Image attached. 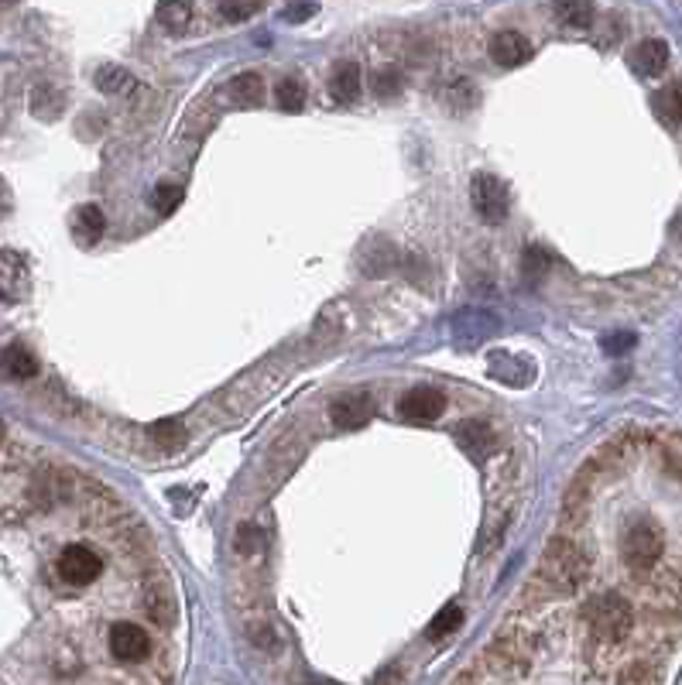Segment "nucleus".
<instances>
[{"label": "nucleus", "instance_id": "1", "mask_svg": "<svg viewBox=\"0 0 682 685\" xmlns=\"http://www.w3.org/2000/svg\"><path fill=\"white\" fill-rule=\"evenodd\" d=\"M583 617H587V627L593 638L604 644H621L631 631H635V610H631V603L617 593H604V596H597V600H590Z\"/></svg>", "mask_w": 682, "mask_h": 685}, {"label": "nucleus", "instance_id": "2", "mask_svg": "<svg viewBox=\"0 0 682 685\" xmlns=\"http://www.w3.org/2000/svg\"><path fill=\"white\" fill-rule=\"evenodd\" d=\"M587 572H590L587 555H583L573 542H566V538H556V542H549V548H545V555H542L539 579L545 586H552L556 593H569L587 579Z\"/></svg>", "mask_w": 682, "mask_h": 685}, {"label": "nucleus", "instance_id": "3", "mask_svg": "<svg viewBox=\"0 0 682 685\" xmlns=\"http://www.w3.org/2000/svg\"><path fill=\"white\" fill-rule=\"evenodd\" d=\"M662 548H665L662 531L652 521H635L621 535V555H624V566L631 572H652L662 559Z\"/></svg>", "mask_w": 682, "mask_h": 685}, {"label": "nucleus", "instance_id": "4", "mask_svg": "<svg viewBox=\"0 0 682 685\" xmlns=\"http://www.w3.org/2000/svg\"><path fill=\"white\" fill-rule=\"evenodd\" d=\"M497 329H501V319L487 309H463V312H456L453 322H449L456 350H477V346H484L491 340Z\"/></svg>", "mask_w": 682, "mask_h": 685}, {"label": "nucleus", "instance_id": "5", "mask_svg": "<svg viewBox=\"0 0 682 685\" xmlns=\"http://www.w3.org/2000/svg\"><path fill=\"white\" fill-rule=\"evenodd\" d=\"M470 203L484 223H501L504 216H508L511 199H508V189H504L501 179L480 172V175H473V182H470Z\"/></svg>", "mask_w": 682, "mask_h": 685}, {"label": "nucleus", "instance_id": "6", "mask_svg": "<svg viewBox=\"0 0 682 685\" xmlns=\"http://www.w3.org/2000/svg\"><path fill=\"white\" fill-rule=\"evenodd\" d=\"M446 411V394L439 388H412L398 398V415L412 425H429Z\"/></svg>", "mask_w": 682, "mask_h": 685}, {"label": "nucleus", "instance_id": "7", "mask_svg": "<svg viewBox=\"0 0 682 685\" xmlns=\"http://www.w3.org/2000/svg\"><path fill=\"white\" fill-rule=\"evenodd\" d=\"M55 569H59L62 583L69 586H90L96 576H100V555L93 552V548L86 545H69L66 552L59 555V562H55Z\"/></svg>", "mask_w": 682, "mask_h": 685}, {"label": "nucleus", "instance_id": "8", "mask_svg": "<svg viewBox=\"0 0 682 685\" xmlns=\"http://www.w3.org/2000/svg\"><path fill=\"white\" fill-rule=\"evenodd\" d=\"M28 292H31V271L24 264V257L14 251H0V302L4 305L24 302Z\"/></svg>", "mask_w": 682, "mask_h": 685}, {"label": "nucleus", "instance_id": "9", "mask_svg": "<svg viewBox=\"0 0 682 685\" xmlns=\"http://www.w3.org/2000/svg\"><path fill=\"white\" fill-rule=\"evenodd\" d=\"M110 655L117 662H144L151 655V638L138 624H117L110 631Z\"/></svg>", "mask_w": 682, "mask_h": 685}, {"label": "nucleus", "instance_id": "10", "mask_svg": "<svg viewBox=\"0 0 682 685\" xmlns=\"http://www.w3.org/2000/svg\"><path fill=\"white\" fill-rule=\"evenodd\" d=\"M371 415H374V398L367 391H350L330 405V418L336 422V429H360V425L371 422Z\"/></svg>", "mask_w": 682, "mask_h": 685}, {"label": "nucleus", "instance_id": "11", "mask_svg": "<svg viewBox=\"0 0 682 685\" xmlns=\"http://www.w3.org/2000/svg\"><path fill=\"white\" fill-rule=\"evenodd\" d=\"M456 442H460L463 453L470 459H477V463H484V459L497 449L494 429L487 422H480V418H467V422L456 425Z\"/></svg>", "mask_w": 682, "mask_h": 685}, {"label": "nucleus", "instance_id": "12", "mask_svg": "<svg viewBox=\"0 0 682 685\" xmlns=\"http://www.w3.org/2000/svg\"><path fill=\"white\" fill-rule=\"evenodd\" d=\"M532 42H528L521 31H497L491 38V59L497 62L501 69H515V66H525L528 59H532Z\"/></svg>", "mask_w": 682, "mask_h": 685}, {"label": "nucleus", "instance_id": "13", "mask_svg": "<svg viewBox=\"0 0 682 685\" xmlns=\"http://www.w3.org/2000/svg\"><path fill=\"white\" fill-rule=\"evenodd\" d=\"M103 230H107V216H103L100 206L86 203L72 213V237H76L79 247H93L103 237Z\"/></svg>", "mask_w": 682, "mask_h": 685}, {"label": "nucleus", "instance_id": "14", "mask_svg": "<svg viewBox=\"0 0 682 685\" xmlns=\"http://www.w3.org/2000/svg\"><path fill=\"white\" fill-rule=\"evenodd\" d=\"M631 62H635L641 76H662L665 66H669V45L662 38H648L631 52Z\"/></svg>", "mask_w": 682, "mask_h": 685}, {"label": "nucleus", "instance_id": "15", "mask_svg": "<svg viewBox=\"0 0 682 685\" xmlns=\"http://www.w3.org/2000/svg\"><path fill=\"white\" fill-rule=\"evenodd\" d=\"M398 264H401V257L391 244H367L364 251H360V268L371 274V278H384V274H391Z\"/></svg>", "mask_w": 682, "mask_h": 685}, {"label": "nucleus", "instance_id": "16", "mask_svg": "<svg viewBox=\"0 0 682 685\" xmlns=\"http://www.w3.org/2000/svg\"><path fill=\"white\" fill-rule=\"evenodd\" d=\"M0 367H4L7 377H14V381H31V377L38 374V360L35 353L28 350V346L14 343L4 350V357H0Z\"/></svg>", "mask_w": 682, "mask_h": 685}, {"label": "nucleus", "instance_id": "17", "mask_svg": "<svg viewBox=\"0 0 682 685\" xmlns=\"http://www.w3.org/2000/svg\"><path fill=\"white\" fill-rule=\"evenodd\" d=\"M330 93L336 103H353L360 96V66L357 62H340L330 76Z\"/></svg>", "mask_w": 682, "mask_h": 685}, {"label": "nucleus", "instance_id": "18", "mask_svg": "<svg viewBox=\"0 0 682 685\" xmlns=\"http://www.w3.org/2000/svg\"><path fill=\"white\" fill-rule=\"evenodd\" d=\"M491 374L501 377V381H508V384H525V381H532V364L521 360V357H511V353H494Z\"/></svg>", "mask_w": 682, "mask_h": 685}, {"label": "nucleus", "instance_id": "19", "mask_svg": "<svg viewBox=\"0 0 682 685\" xmlns=\"http://www.w3.org/2000/svg\"><path fill=\"white\" fill-rule=\"evenodd\" d=\"M655 114L665 127H679L682 124V86H662L652 100Z\"/></svg>", "mask_w": 682, "mask_h": 685}, {"label": "nucleus", "instance_id": "20", "mask_svg": "<svg viewBox=\"0 0 682 685\" xmlns=\"http://www.w3.org/2000/svg\"><path fill=\"white\" fill-rule=\"evenodd\" d=\"M230 93H234L237 103L244 107H261L264 103V79L258 72H240V76L230 83Z\"/></svg>", "mask_w": 682, "mask_h": 685}, {"label": "nucleus", "instance_id": "21", "mask_svg": "<svg viewBox=\"0 0 682 685\" xmlns=\"http://www.w3.org/2000/svg\"><path fill=\"white\" fill-rule=\"evenodd\" d=\"M96 90L120 96V93H131L134 90V76L120 66H100L96 69Z\"/></svg>", "mask_w": 682, "mask_h": 685}, {"label": "nucleus", "instance_id": "22", "mask_svg": "<svg viewBox=\"0 0 682 685\" xmlns=\"http://www.w3.org/2000/svg\"><path fill=\"white\" fill-rule=\"evenodd\" d=\"M148 435H151V442L162 449H175L186 442V429H182V422H175V418H162V422L148 425Z\"/></svg>", "mask_w": 682, "mask_h": 685}, {"label": "nucleus", "instance_id": "23", "mask_svg": "<svg viewBox=\"0 0 682 685\" xmlns=\"http://www.w3.org/2000/svg\"><path fill=\"white\" fill-rule=\"evenodd\" d=\"M556 11V18L566 24V28H590L593 24V7L590 4H580V0H566V4H556L552 7Z\"/></svg>", "mask_w": 682, "mask_h": 685}, {"label": "nucleus", "instance_id": "24", "mask_svg": "<svg viewBox=\"0 0 682 685\" xmlns=\"http://www.w3.org/2000/svg\"><path fill=\"white\" fill-rule=\"evenodd\" d=\"M446 103L456 110V114H467V110L477 107V86L470 79H453L446 86Z\"/></svg>", "mask_w": 682, "mask_h": 685}, {"label": "nucleus", "instance_id": "25", "mask_svg": "<svg viewBox=\"0 0 682 685\" xmlns=\"http://www.w3.org/2000/svg\"><path fill=\"white\" fill-rule=\"evenodd\" d=\"M460 624H463V610L456 607V603H449V607H443L436 617H432L429 638H432V641H443V638H449V634H453Z\"/></svg>", "mask_w": 682, "mask_h": 685}, {"label": "nucleus", "instance_id": "26", "mask_svg": "<svg viewBox=\"0 0 682 685\" xmlns=\"http://www.w3.org/2000/svg\"><path fill=\"white\" fill-rule=\"evenodd\" d=\"M275 96H278V107L288 110V114H299V110L306 107V83H299V79H282Z\"/></svg>", "mask_w": 682, "mask_h": 685}, {"label": "nucleus", "instance_id": "27", "mask_svg": "<svg viewBox=\"0 0 682 685\" xmlns=\"http://www.w3.org/2000/svg\"><path fill=\"white\" fill-rule=\"evenodd\" d=\"M182 203V189L179 185H158L155 192H151V206H155V213L162 216H172L175 209Z\"/></svg>", "mask_w": 682, "mask_h": 685}, {"label": "nucleus", "instance_id": "28", "mask_svg": "<svg viewBox=\"0 0 682 685\" xmlns=\"http://www.w3.org/2000/svg\"><path fill=\"white\" fill-rule=\"evenodd\" d=\"M401 93V72L398 69H381L374 76V96L377 100H395Z\"/></svg>", "mask_w": 682, "mask_h": 685}, {"label": "nucleus", "instance_id": "29", "mask_svg": "<svg viewBox=\"0 0 682 685\" xmlns=\"http://www.w3.org/2000/svg\"><path fill=\"white\" fill-rule=\"evenodd\" d=\"M155 14H158V21H162L168 31H179L182 24L189 21V14H192V11H189V4H162Z\"/></svg>", "mask_w": 682, "mask_h": 685}, {"label": "nucleus", "instance_id": "30", "mask_svg": "<svg viewBox=\"0 0 682 685\" xmlns=\"http://www.w3.org/2000/svg\"><path fill=\"white\" fill-rule=\"evenodd\" d=\"M521 271H525L528 278H542V274L549 271V254H545L542 247H528L525 261H521Z\"/></svg>", "mask_w": 682, "mask_h": 685}, {"label": "nucleus", "instance_id": "31", "mask_svg": "<svg viewBox=\"0 0 682 685\" xmlns=\"http://www.w3.org/2000/svg\"><path fill=\"white\" fill-rule=\"evenodd\" d=\"M237 548L244 555H254V552H261L264 548V531L258 525H244L237 531Z\"/></svg>", "mask_w": 682, "mask_h": 685}, {"label": "nucleus", "instance_id": "32", "mask_svg": "<svg viewBox=\"0 0 682 685\" xmlns=\"http://www.w3.org/2000/svg\"><path fill=\"white\" fill-rule=\"evenodd\" d=\"M31 107H35V114H42V107H52V117H55L62 110V96L52 86H38L35 96H31Z\"/></svg>", "mask_w": 682, "mask_h": 685}, {"label": "nucleus", "instance_id": "33", "mask_svg": "<svg viewBox=\"0 0 682 685\" xmlns=\"http://www.w3.org/2000/svg\"><path fill=\"white\" fill-rule=\"evenodd\" d=\"M148 614L155 617L158 624H172V620H175V600H172V593H165L162 600H155V596H151Z\"/></svg>", "mask_w": 682, "mask_h": 685}, {"label": "nucleus", "instance_id": "34", "mask_svg": "<svg viewBox=\"0 0 682 685\" xmlns=\"http://www.w3.org/2000/svg\"><path fill=\"white\" fill-rule=\"evenodd\" d=\"M261 11V4H220V14L227 21H247V18H254V14Z\"/></svg>", "mask_w": 682, "mask_h": 685}, {"label": "nucleus", "instance_id": "35", "mask_svg": "<svg viewBox=\"0 0 682 685\" xmlns=\"http://www.w3.org/2000/svg\"><path fill=\"white\" fill-rule=\"evenodd\" d=\"M621 685H655V672L645 662H638V665H631L628 672H624Z\"/></svg>", "mask_w": 682, "mask_h": 685}, {"label": "nucleus", "instance_id": "36", "mask_svg": "<svg viewBox=\"0 0 682 685\" xmlns=\"http://www.w3.org/2000/svg\"><path fill=\"white\" fill-rule=\"evenodd\" d=\"M251 641L258 644L261 651H275V648H278V638H275V631H271L268 624L251 627Z\"/></svg>", "mask_w": 682, "mask_h": 685}, {"label": "nucleus", "instance_id": "37", "mask_svg": "<svg viewBox=\"0 0 682 685\" xmlns=\"http://www.w3.org/2000/svg\"><path fill=\"white\" fill-rule=\"evenodd\" d=\"M631 346H635V336L631 333H617V336H607L604 340V350L611 353V357H621V353H628Z\"/></svg>", "mask_w": 682, "mask_h": 685}, {"label": "nucleus", "instance_id": "38", "mask_svg": "<svg viewBox=\"0 0 682 685\" xmlns=\"http://www.w3.org/2000/svg\"><path fill=\"white\" fill-rule=\"evenodd\" d=\"M316 11H319L316 4H292V7H285V11H282V18L292 21V24H299V21H309Z\"/></svg>", "mask_w": 682, "mask_h": 685}, {"label": "nucleus", "instance_id": "39", "mask_svg": "<svg viewBox=\"0 0 682 685\" xmlns=\"http://www.w3.org/2000/svg\"><path fill=\"white\" fill-rule=\"evenodd\" d=\"M11 209V192H7V185L0 182V213H7Z\"/></svg>", "mask_w": 682, "mask_h": 685}, {"label": "nucleus", "instance_id": "40", "mask_svg": "<svg viewBox=\"0 0 682 685\" xmlns=\"http://www.w3.org/2000/svg\"><path fill=\"white\" fill-rule=\"evenodd\" d=\"M0 442H4V425H0Z\"/></svg>", "mask_w": 682, "mask_h": 685}]
</instances>
